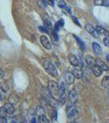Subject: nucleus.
<instances>
[{
	"label": "nucleus",
	"mask_w": 109,
	"mask_h": 123,
	"mask_svg": "<svg viewBox=\"0 0 109 123\" xmlns=\"http://www.w3.org/2000/svg\"><path fill=\"white\" fill-rule=\"evenodd\" d=\"M5 97V90L3 88H0V100H3Z\"/></svg>",
	"instance_id": "30"
},
{
	"label": "nucleus",
	"mask_w": 109,
	"mask_h": 123,
	"mask_svg": "<svg viewBox=\"0 0 109 123\" xmlns=\"http://www.w3.org/2000/svg\"><path fill=\"white\" fill-rule=\"evenodd\" d=\"M40 42L42 43L43 48H45V49H48V50L52 49V45H51L50 41H49V39H48V37L45 36V35H41L40 36Z\"/></svg>",
	"instance_id": "5"
},
{
	"label": "nucleus",
	"mask_w": 109,
	"mask_h": 123,
	"mask_svg": "<svg viewBox=\"0 0 109 123\" xmlns=\"http://www.w3.org/2000/svg\"><path fill=\"white\" fill-rule=\"evenodd\" d=\"M64 21H63L62 19H61V20H59L55 24V25H54V31H56V32H57V31L60 30V28H62V27L64 25Z\"/></svg>",
	"instance_id": "18"
},
{
	"label": "nucleus",
	"mask_w": 109,
	"mask_h": 123,
	"mask_svg": "<svg viewBox=\"0 0 109 123\" xmlns=\"http://www.w3.org/2000/svg\"><path fill=\"white\" fill-rule=\"evenodd\" d=\"M65 90H66V86H65V83L64 82H62V84H61V85L59 86V94L65 93Z\"/></svg>",
	"instance_id": "26"
},
{
	"label": "nucleus",
	"mask_w": 109,
	"mask_h": 123,
	"mask_svg": "<svg viewBox=\"0 0 109 123\" xmlns=\"http://www.w3.org/2000/svg\"><path fill=\"white\" fill-rule=\"evenodd\" d=\"M51 62H52L55 67H59V66H60V62H59L58 58H57L55 55H53V56L51 57Z\"/></svg>",
	"instance_id": "21"
},
{
	"label": "nucleus",
	"mask_w": 109,
	"mask_h": 123,
	"mask_svg": "<svg viewBox=\"0 0 109 123\" xmlns=\"http://www.w3.org/2000/svg\"><path fill=\"white\" fill-rule=\"evenodd\" d=\"M65 102H66V95H65V93L60 94H59V103H60V104L63 105L65 104Z\"/></svg>",
	"instance_id": "23"
},
{
	"label": "nucleus",
	"mask_w": 109,
	"mask_h": 123,
	"mask_svg": "<svg viewBox=\"0 0 109 123\" xmlns=\"http://www.w3.org/2000/svg\"><path fill=\"white\" fill-rule=\"evenodd\" d=\"M96 66L99 67L102 71H108V67L100 59H97L96 60Z\"/></svg>",
	"instance_id": "14"
},
{
	"label": "nucleus",
	"mask_w": 109,
	"mask_h": 123,
	"mask_svg": "<svg viewBox=\"0 0 109 123\" xmlns=\"http://www.w3.org/2000/svg\"><path fill=\"white\" fill-rule=\"evenodd\" d=\"M43 67L46 70L49 74H51L53 76H57L58 75V72H57L56 67H55L54 65L50 61H45L43 62Z\"/></svg>",
	"instance_id": "2"
},
{
	"label": "nucleus",
	"mask_w": 109,
	"mask_h": 123,
	"mask_svg": "<svg viewBox=\"0 0 109 123\" xmlns=\"http://www.w3.org/2000/svg\"><path fill=\"white\" fill-rule=\"evenodd\" d=\"M71 123H78V122H71Z\"/></svg>",
	"instance_id": "37"
},
{
	"label": "nucleus",
	"mask_w": 109,
	"mask_h": 123,
	"mask_svg": "<svg viewBox=\"0 0 109 123\" xmlns=\"http://www.w3.org/2000/svg\"><path fill=\"white\" fill-rule=\"evenodd\" d=\"M35 112H36V114L38 115L39 117L43 116V115H44V109H43L42 106H38L36 110H35Z\"/></svg>",
	"instance_id": "22"
},
{
	"label": "nucleus",
	"mask_w": 109,
	"mask_h": 123,
	"mask_svg": "<svg viewBox=\"0 0 109 123\" xmlns=\"http://www.w3.org/2000/svg\"><path fill=\"white\" fill-rule=\"evenodd\" d=\"M106 59H107V61L109 62V54H108V55L106 56Z\"/></svg>",
	"instance_id": "36"
},
{
	"label": "nucleus",
	"mask_w": 109,
	"mask_h": 123,
	"mask_svg": "<svg viewBox=\"0 0 109 123\" xmlns=\"http://www.w3.org/2000/svg\"><path fill=\"white\" fill-rule=\"evenodd\" d=\"M57 5H58L59 7H61V8H66V3H65L63 0H59L58 3H57Z\"/></svg>",
	"instance_id": "27"
},
{
	"label": "nucleus",
	"mask_w": 109,
	"mask_h": 123,
	"mask_svg": "<svg viewBox=\"0 0 109 123\" xmlns=\"http://www.w3.org/2000/svg\"><path fill=\"white\" fill-rule=\"evenodd\" d=\"M94 3L96 6H104V7H108L109 6L108 0H94Z\"/></svg>",
	"instance_id": "16"
},
{
	"label": "nucleus",
	"mask_w": 109,
	"mask_h": 123,
	"mask_svg": "<svg viewBox=\"0 0 109 123\" xmlns=\"http://www.w3.org/2000/svg\"><path fill=\"white\" fill-rule=\"evenodd\" d=\"M69 100H70L71 104H75L78 100V94L75 90H71L69 93Z\"/></svg>",
	"instance_id": "7"
},
{
	"label": "nucleus",
	"mask_w": 109,
	"mask_h": 123,
	"mask_svg": "<svg viewBox=\"0 0 109 123\" xmlns=\"http://www.w3.org/2000/svg\"><path fill=\"white\" fill-rule=\"evenodd\" d=\"M72 74L74 75V76L77 79H80L83 76V71L81 69L80 67L79 66H76L73 68L72 70Z\"/></svg>",
	"instance_id": "6"
},
{
	"label": "nucleus",
	"mask_w": 109,
	"mask_h": 123,
	"mask_svg": "<svg viewBox=\"0 0 109 123\" xmlns=\"http://www.w3.org/2000/svg\"><path fill=\"white\" fill-rule=\"evenodd\" d=\"M48 104L51 105L52 107L53 108H56L57 106V99L54 98V97L51 96L50 94H49L48 98Z\"/></svg>",
	"instance_id": "17"
},
{
	"label": "nucleus",
	"mask_w": 109,
	"mask_h": 123,
	"mask_svg": "<svg viewBox=\"0 0 109 123\" xmlns=\"http://www.w3.org/2000/svg\"><path fill=\"white\" fill-rule=\"evenodd\" d=\"M48 88L49 94L51 96L54 97L55 98H57V96H59V85L56 81L49 80Z\"/></svg>",
	"instance_id": "1"
},
{
	"label": "nucleus",
	"mask_w": 109,
	"mask_h": 123,
	"mask_svg": "<svg viewBox=\"0 0 109 123\" xmlns=\"http://www.w3.org/2000/svg\"><path fill=\"white\" fill-rule=\"evenodd\" d=\"M103 43H104L105 46L109 47V39L108 38V37H105V38L103 39Z\"/></svg>",
	"instance_id": "33"
},
{
	"label": "nucleus",
	"mask_w": 109,
	"mask_h": 123,
	"mask_svg": "<svg viewBox=\"0 0 109 123\" xmlns=\"http://www.w3.org/2000/svg\"></svg>",
	"instance_id": "38"
},
{
	"label": "nucleus",
	"mask_w": 109,
	"mask_h": 123,
	"mask_svg": "<svg viewBox=\"0 0 109 123\" xmlns=\"http://www.w3.org/2000/svg\"><path fill=\"white\" fill-rule=\"evenodd\" d=\"M73 36H74V38L76 39V42L78 43V44H79V46L80 47V49H83V50H85V43L83 42V41L81 40V39L79 38L78 36H76V35H74Z\"/></svg>",
	"instance_id": "20"
},
{
	"label": "nucleus",
	"mask_w": 109,
	"mask_h": 123,
	"mask_svg": "<svg viewBox=\"0 0 109 123\" xmlns=\"http://www.w3.org/2000/svg\"><path fill=\"white\" fill-rule=\"evenodd\" d=\"M43 1L45 3L48 4V5H51V6L54 5V1H53V0H43Z\"/></svg>",
	"instance_id": "32"
},
{
	"label": "nucleus",
	"mask_w": 109,
	"mask_h": 123,
	"mask_svg": "<svg viewBox=\"0 0 109 123\" xmlns=\"http://www.w3.org/2000/svg\"><path fill=\"white\" fill-rule=\"evenodd\" d=\"M102 85L105 89H109V76H106L103 77L102 80Z\"/></svg>",
	"instance_id": "19"
},
{
	"label": "nucleus",
	"mask_w": 109,
	"mask_h": 123,
	"mask_svg": "<svg viewBox=\"0 0 109 123\" xmlns=\"http://www.w3.org/2000/svg\"><path fill=\"white\" fill-rule=\"evenodd\" d=\"M43 25L46 27L48 30H51L52 29V23L49 20H43Z\"/></svg>",
	"instance_id": "24"
},
{
	"label": "nucleus",
	"mask_w": 109,
	"mask_h": 123,
	"mask_svg": "<svg viewBox=\"0 0 109 123\" xmlns=\"http://www.w3.org/2000/svg\"><path fill=\"white\" fill-rule=\"evenodd\" d=\"M71 19H72V21H74V22L76 23V24H77V25H78L79 26H80V22H79L78 19H77L76 17H74V16H72V17H71Z\"/></svg>",
	"instance_id": "34"
},
{
	"label": "nucleus",
	"mask_w": 109,
	"mask_h": 123,
	"mask_svg": "<svg viewBox=\"0 0 109 123\" xmlns=\"http://www.w3.org/2000/svg\"><path fill=\"white\" fill-rule=\"evenodd\" d=\"M85 30L90 34L91 35H92L93 37H94V38H98V36H99V34L97 32V31L95 30L94 27L90 23H88L85 25Z\"/></svg>",
	"instance_id": "4"
},
{
	"label": "nucleus",
	"mask_w": 109,
	"mask_h": 123,
	"mask_svg": "<svg viewBox=\"0 0 109 123\" xmlns=\"http://www.w3.org/2000/svg\"><path fill=\"white\" fill-rule=\"evenodd\" d=\"M69 62H71V64L72 65V66H79V64H80V61H79L78 57H77L76 55L74 54H71L69 55Z\"/></svg>",
	"instance_id": "8"
},
{
	"label": "nucleus",
	"mask_w": 109,
	"mask_h": 123,
	"mask_svg": "<svg viewBox=\"0 0 109 123\" xmlns=\"http://www.w3.org/2000/svg\"><path fill=\"white\" fill-rule=\"evenodd\" d=\"M91 68H92L93 73H94V75L96 77H98V76H100L101 75H102L103 71H102V69H101L99 67H98V66H96V65H95V66L92 67Z\"/></svg>",
	"instance_id": "13"
},
{
	"label": "nucleus",
	"mask_w": 109,
	"mask_h": 123,
	"mask_svg": "<svg viewBox=\"0 0 109 123\" xmlns=\"http://www.w3.org/2000/svg\"><path fill=\"white\" fill-rule=\"evenodd\" d=\"M3 107H4L6 112H7V115H12L13 114V112H14V108H13L12 104L7 103V104H6Z\"/></svg>",
	"instance_id": "12"
},
{
	"label": "nucleus",
	"mask_w": 109,
	"mask_h": 123,
	"mask_svg": "<svg viewBox=\"0 0 109 123\" xmlns=\"http://www.w3.org/2000/svg\"><path fill=\"white\" fill-rule=\"evenodd\" d=\"M0 115H1L3 117H5L6 116H7V112H6V110L4 108V107H2V108H0Z\"/></svg>",
	"instance_id": "28"
},
{
	"label": "nucleus",
	"mask_w": 109,
	"mask_h": 123,
	"mask_svg": "<svg viewBox=\"0 0 109 123\" xmlns=\"http://www.w3.org/2000/svg\"><path fill=\"white\" fill-rule=\"evenodd\" d=\"M85 60H86L87 64H88L89 66L91 67L96 65V60H95V59L92 56H91V55H86Z\"/></svg>",
	"instance_id": "11"
},
{
	"label": "nucleus",
	"mask_w": 109,
	"mask_h": 123,
	"mask_svg": "<svg viewBox=\"0 0 109 123\" xmlns=\"http://www.w3.org/2000/svg\"><path fill=\"white\" fill-rule=\"evenodd\" d=\"M78 115V111L76 108L75 105L73 104H69V106L67 107V117L69 119H75Z\"/></svg>",
	"instance_id": "3"
},
{
	"label": "nucleus",
	"mask_w": 109,
	"mask_h": 123,
	"mask_svg": "<svg viewBox=\"0 0 109 123\" xmlns=\"http://www.w3.org/2000/svg\"><path fill=\"white\" fill-rule=\"evenodd\" d=\"M95 30L97 31V32L98 34H103V35H106V36H109V32L107 31L106 29L103 28L102 26H99V25H97L96 27H94Z\"/></svg>",
	"instance_id": "15"
},
{
	"label": "nucleus",
	"mask_w": 109,
	"mask_h": 123,
	"mask_svg": "<svg viewBox=\"0 0 109 123\" xmlns=\"http://www.w3.org/2000/svg\"><path fill=\"white\" fill-rule=\"evenodd\" d=\"M65 78H66V81H67V84L71 85V84H73V83H74L75 78H76V77L74 76V75H73L72 73H71V72H67V73H66V76H65Z\"/></svg>",
	"instance_id": "10"
},
{
	"label": "nucleus",
	"mask_w": 109,
	"mask_h": 123,
	"mask_svg": "<svg viewBox=\"0 0 109 123\" xmlns=\"http://www.w3.org/2000/svg\"><path fill=\"white\" fill-rule=\"evenodd\" d=\"M51 35H52V39H53L54 41H57L58 40V35H57V34L56 31H53L52 34H51Z\"/></svg>",
	"instance_id": "29"
},
{
	"label": "nucleus",
	"mask_w": 109,
	"mask_h": 123,
	"mask_svg": "<svg viewBox=\"0 0 109 123\" xmlns=\"http://www.w3.org/2000/svg\"><path fill=\"white\" fill-rule=\"evenodd\" d=\"M92 47H93V50H94V53L96 55H100L102 53V48L98 43L94 42L92 43Z\"/></svg>",
	"instance_id": "9"
},
{
	"label": "nucleus",
	"mask_w": 109,
	"mask_h": 123,
	"mask_svg": "<svg viewBox=\"0 0 109 123\" xmlns=\"http://www.w3.org/2000/svg\"><path fill=\"white\" fill-rule=\"evenodd\" d=\"M39 123H49V122L46 118V117L43 115V116L39 117Z\"/></svg>",
	"instance_id": "25"
},
{
	"label": "nucleus",
	"mask_w": 109,
	"mask_h": 123,
	"mask_svg": "<svg viewBox=\"0 0 109 123\" xmlns=\"http://www.w3.org/2000/svg\"><path fill=\"white\" fill-rule=\"evenodd\" d=\"M30 123H37L36 119H35V118H32V120H31V122Z\"/></svg>",
	"instance_id": "35"
},
{
	"label": "nucleus",
	"mask_w": 109,
	"mask_h": 123,
	"mask_svg": "<svg viewBox=\"0 0 109 123\" xmlns=\"http://www.w3.org/2000/svg\"><path fill=\"white\" fill-rule=\"evenodd\" d=\"M39 30L41 31V32L43 33H48V30L45 26H42V25H39Z\"/></svg>",
	"instance_id": "31"
}]
</instances>
